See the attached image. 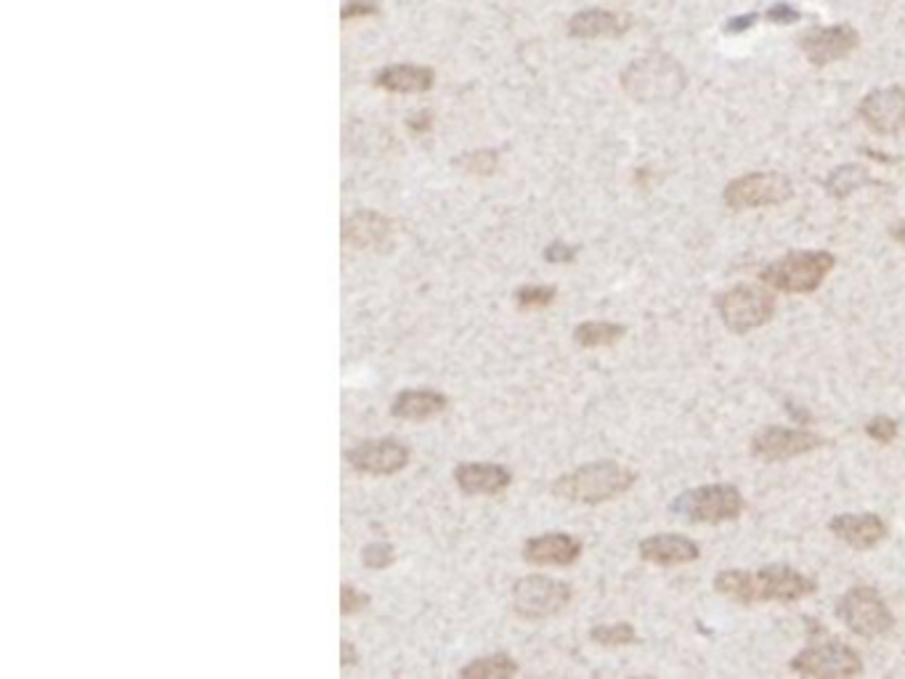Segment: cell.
<instances>
[{
	"label": "cell",
	"mask_w": 905,
	"mask_h": 679,
	"mask_svg": "<svg viewBox=\"0 0 905 679\" xmlns=\"http://www.w3.org/2000/svg\"><path fill=\"white\" fill-rule=\"evenodd\" d=\"M685 85H688L685 67L670 54L640 56L622 75V88L627 91V96L635 98L638 104H645V107L675 102L685 91Z\"/></svg>",
	"instance_id": "obj_1"
},
{
	"label": "cell",
	"mask_w": 905,
	"mask_h": 679,
	"mask_svg": "<svg viewBox=\"0 0 905 679\" xmlns=\"http://www.w3.org/2000/svg\"><path fill=\"white\" fill-rule=\"evenodd\" d=\"M635 480L638 476L630 467L603 459V463L581 465L560 476L553 484V494L577 505H603L630 491Z\"/></svg>",
	"instance_id": "obj_2"
},
{
	"label": "cell",
	"mask_w": 905,
	"mask_h": 679,
	"mask_svg": "<svg viewBox=\"0 0 905 679\" xmlns=\"http://www.w3.org/2000/svg\"><path fill=\"white\" fill-rule=\"evenodd\" d=\"M834 266L836 258L825 250H799V253H789L781 261L765 266L759 279L776 293L808 295L823 285Z\"/></svg>",
	"instance_id": "obj_3"
},
{
	"label": "cell",
	"mask_w": 905,
	"mask_h": 679,
	"mask_svg": "<svg viewBox=\"0 0 905 679\" xmlns=\"http://www.w3.org/2000/svg\"><path fill=\"white\" fill-rule=\"evenodd\" d=\"M670 510L688 523H725V520L741 516L744 497L730 484L698 486V489L680 494Z\"/></svg>",
	"instance_id": "obj_4"
},
{
	"label": "cell",
	"mask_w": 905,
	"mask_h": 679,
	"mask_svg": "<svg viewBox=\"0 0 905 679\" xmlns=\"http://www.w3.org/2000/svg\"><path fill=\"white\" fill-rule=\"evenodd\" d=\"M836 613L861 637H882L895 626V616L874 586H852L839 600Z\"/></svg>",
	"instance_id": "obj_5"
},
{
	"label": "cell",
	"mask_w": 905,
	"mask_h": 679,
	"mask_svg": "<svg viewBox=\"0 0 905 679\" xmlns=\"http://www.w3.org/2000/svg\"><path fill=\"white\" fill-rule=\"evenodd\" d=\"M571 586L550 576H524L513 584L511 605L520 618H550L571 603Z\"/></svg>",
	"instance_id": "obj_6"
},
{
	"label": "cell",
	"mask_w": 905,
	"mask_h": 679,
	"mask_svg": "<svg viewBox=\"0 0 905 679\" xmlns=\"http://www.w3.org/2000/svg\"><path fill=\"white\" fill-rule=\"evenodd\" d=\"M717 314L723 325L736 335L768 325L776 314V300L755 287H733L717 298Z\"/></svg>",
	"instance_id": "obj_7"
},
{
	"label": "cell",
	"mask_w": 905,
	"mask_h": 679,
	"mask_svg": "<svg viewBox=\"0 0 905 679\" xmlns=\"http://www.w3.org/2000/svg\"><path fill=\"white\" fill-rule=\"evenodd\" d=\"M791 181L783 173H749L725 187V204L736 213L783 204L791 197Z\"/></svg>",
	"instance_id": "obj_8"
},
{
	"label": "cell",
	"mask_w": 905,
	"mask_h": 679,
	"mask_svg": "<svg viewBox=\"0 0 905 679\" xmlns=\"http://www.w3.org/2000/svg\"><path fill=\"white\" fill-rule=\"evenodd\" d=\"M791 671L802 677H855L863 671V661L850 645L844 643H818L804 648L791 661Z\"/></svg>",
	"instance_id": "obj_9"
},
{
	"label": "cell",
	"mask_w": 905,
	"mask_h": 679,
	"mask_svg": "<svg viewBox=\"0 0 905 679\" xmlns=\"http://www.w3.org/2000/svg\"><path fill=\"white\" fill-rule=\"evenodd\" d=\"M409 446L396 438L361 441L346 452V463L367 476H393L409 465Z\"/></svg>",
	"instance_id": "obj_10"
},
{
	"label": "cell",
	"mask_w": 905,
	"mask_h": 679,
	"mask_svg": "<svg viewBox=\"0 0 905 679\" xmlns=\"http://www.w3.org/2000/svg\"><path fill=\"white\" fill-rule=\"evenodd\" d=\"M825 441L821 435L810 431H797V427H765L751 438V454L765 463H786V459L802 457V454L815 452Z\"/></svg>",
	"instance_id": "obj_11"
},
{
	"label": "cell",
	"mask_w": 905,
	"mask_h": 679,
	"mask_svg": "<svg viewBox=\"0 0 905 679\" xmlns=\"http://www.w3.org/2000/svg\"><path fill=\"white\" fill-rule=\"evenodd\" d=\"M818 584L810 576L799 573L791 565H768V569L755 573V600L757 603H797V600L812 595Z\"/></svg>",
	"instance_id": "obj_12"
},
{
	"label": "cell",
	"mask_w": 905,
	"mask_h": 679,
	"mask_svg": "<svg viewBox=\"0 0 905 679\" xmlns=\"http://www.w3.org/2000/svg\"><path fill=\"white\" fill-rule=\"evenodd\" d=\"M861 120L876 134H897L905 128V91L903 88H876L861 102L857 109Z\"/></svg>",
	"instance_id": "obj_13"
},
{
	"label": "cell",
	"mask_w": 905,
	"mask_h": 679,
	"mask_svg": "<svg viewBox=\"0 0 905 679\" xmlns=\"http://www.w3.org/2000/svg\"><path fill=\"white\" fill-rule=\"evenodd\" d=\"M857 43H861V35H857L855 28L836 24V28L810 30L799 45H802V54L810 59V64L825 67V64L850 56L857 49Z\"/></svg>",
	"instance_id": "obj_14"
},
{
	"label": "cell",
	"mask_w": 905,
	"mask_h": 679,
	"mask_svg": "<svg viewBox=\"0 0 905 679\" xmlns=\"http://www.w3.org/2000/svg\"><path fill=\"white\" fill-rule=\"evenodd\" d=\"M340 236L354 250H386L393 240V223L375 210H359L343 221Z\"/></svg>",
	"instance_id": "obj_15"
},
{
	"label": "cell",
	"mask_w": 905,
	"mask_h": 679,
	"mask_svg": "<svg viewBox=\"0 0 905 679\" xmlns=\"http://www.w3.org/2000/svg\"><path fill=\"white\" fill-rule=\"evenodd\" d=\"M831 531L852 550H871L887 537V526L884 520L874 516V512H850V516H839L831 520Z\"/></svg>",
	"instance_id": "obj_16"
},
{
	"label": "cell",
	"mask_w": 905,
	"mask_h": 679,
	"mask_svg": "<svg viewBox=\"0 0 905 679\" xmlns=\"http://www.w3.org/2000/svg\"><path fill=\"white\" fill-rule=\"evenodd\" d=\"M581 555V542L571 533H545L524 544V560L532 565H571Z\"/></svg>",
	"instance_id": "obj_17"
},
{
	"label": "cell",
	"mask_w": 905,
	"mask_h": 679,
	"mask_svg": "<svg viewBox=\"0 0 905 679\" xmlns=\"http://www.w3.org/2000/svg\"><path fill=\"white\" fill-rule=\"evenodd\" d=\"M702 550L688 537H677V533H662V537H651L640 542V558L649 560L653 565H685L691 560H698Z\"/></svg>",
	"instance_id": "obj_18"
},
{
	"label": "cell",
	"mask_w": 905,
	"mask_h": 679,
	"mask_svg": "<svg viewBox=\"0 0 905 679\" xmlns=\"http://www.w3.org/2000/svg\"><path fill=\"white\" fill-rule=\"evenodd\" d=\"M454 484L465 494H499L513 484V473L497 463H462L454 470Z\"/></svg>",
	"instance_id": "obj_19"
},
{
	"label": "cell",
	"mask_w": 905,
	"mask_h": 679,
	"mask_svg": "<svg viewBox=\"0 0 905 679\" xmlns=\"http://www.w3.org/2000/svg\"><path fill=\"white\" fill-rule=\"evenodd\" d=\"M446 409H449V399L444 393L404 391V393H399L393 399L391 414H393V417H399V420L422 422V420L439 417V414L446 412Z\"/></svg>",
	"instance_id": "obj_20"
},
{
	"label": "cell",
	"mask_w": 905,
	"mask_h": 679,
	"mask_svg": "<svg viewBox=\"0 0 905 679\" xmlns=\"http://www.w3.org/2000/svg\"><path fill=\"white\" fill-rule=\"evenodd\" d=\"M433 72L425 67H412V64H396L375 75V85L391 94H425L433 88Z\"/></svg>",
	"instance_id": "obj_21"
},
{
	"label": "cell",
	"mask_w": 905,
	"mask_h": 679,
	"mask_svg": "<svg viewBox=\"0 0 905 679\" xmlns=\"http://www.w3.org/2000/svg\"><path fill=\"white\" fill-rule=\"evenodd\" d=\"M630 22H624L622 17L613 14V11H581V14L571 17L568 22V32L573 38H581V41H592V38H619L624 35Z\"/></svg>",
	"instance_id": "obj_22"
},
{
	"label": "cell",
	"mask_w": 905,
	"mask_h": 679,
	"mask_svg": "<svg viewBox=\"0 0 905 679\" xmlns=\"http://www.w3.org/2000/svg\"><path fill=\"white\" fill-rule=\"evenodd\" d=\"M871 183L876 181L871 178V173L863 165H842V168L831 170V176L825 178V191H829L831 197H836V200H844V197L855 194V191L871 187Z\"/></svg>",
	"instance_id": "obj_23"
},
{
	"label": "cell",
	"mask_w": 905,
	"mask_h": 679,
	"mask_svg": "<svg viewBox=\"0 0 905 679\" xmlns=\"http://www.w3.org/2000/svg\"><path fill=\"white\" fill-rule=\"evenodd\" d=\"M515 675H518V664H515L507 653H494V656L475 658L473 664L462 666L460 669L462 679H505Z\"/></svg>",
	"instance_id": "obj_24"
},
{
	"label": "cell",
	"mask_w": 905,
	"mask_h": 679,
	"mask_svg": "<svg viewBox=\"0 0 905 679\" xmlns=\"http://www.w3.org/2000/svg\"><path fill=\"white\" fill-rule=\"evenodd\" d=\"M715 590L719 595L736 600V603L751 605L755 600V573L749 571H719L715 579Z\"/></svg>",
	"instance_id": "obj_25"
},
{
	"label": "cell",
	"mask_w": 905,
	"mask_h": 679,
	"mask_svg": "<svg viewBox=\"0 0 905 679\" xmlns=\"http://www.w3.org/2000/svg\"><path fill=\"white\" fill-rule=\"evenodd\" d=\"M627 335V327L613 325V321H585L573 329V340L579 342L581 348H600V346H613L617 340H622Z\"/></svg>",
	"instance_id": "obj_26"
},
{
	"label": "cell",
	"mask_w": 905,
	"mask_h": 679,
	"mask_svg": "<svg viewBox=\"0 0 905 679\" xmlns=\"http://www.w3.org/2000/svg\"><path fill=\"white\" fill-rule=\"evenodd\" d=\"M592 643L606 645V648H619V645H632L638 639L635 626L630 624H611V626H594L590 632Z\"/></svg>",
	"instance_id": "obj_27"
},
{
	"label": "cell",
	"mask_w": 905,
	"mask_h": 679,
	"mask_svg": "<svg viewBox=\"0 0 905 679\" xmlns=\"http://www.w3.org/2000/svg\"><path fill=\"white\" fill-rule=\"evenodd\" d=\"M497 162H499L497 151L475 149V151H471V155L460 157L457 168H462L465 173H473V176H488V173H494V170H497Z\"/></svg>",
	"instance_id": "obj_28"
},
{
	"label": "cell",
	"mask_w": 905,
	"mask_h": 679,
	"mask_svg": "<svg viewBox=\"0 0 905 679\" xmlns=\"http://www.w3.org/2000/svg\"><path fill=\"white\" fill-rule=\"evenodd\" d=\"M555 287H520L515 293V303L524 311H537V308H547L555 300Z\"/></svg>",
	"instance_id": "obj_29"
},
{
	"label": "cell",
	"mask_w": 905,
	"mask_h": 679,
	"mask_svg": "<svg viewBox=\"0 0 905 679\" xmlns=\"http://www.w3.org/2000/svg\"><path fill=\"white\" fill-rule=\"evenodd\" d=\"M393 560H396V552L388 542H372L365 547V552H361V563L372 571L388 569V565H393Z\"/></svg>",
	"instance_id": "obj_30"
},
{
	"label": "cell",
	"mask_w": 905,
	"mask_h": 679,
	"mask_svg": "<svg viewBox=\"0 0 905 679\" xmlns=\"http://www.w3.org/2000/svg\"><path fill=\"white\" fill-rule=\"evenodd\" d=\"M369 605L367 592L356 590L354 584H343L340 586V613L343 616H356Z\"/></svg>",
	"instance_id": "obj_31"
},
{
	"label": "cell",
	"mask_w": 905,
	"mask_h": 679,
	"mask_svg": "<svg viewBox=\"0 0 905 679\" xmlns=\"http://www.w3.org/2000/svg\"><path fill=\"white\" fill-rule=\"evenodd\" d=\"M897 431H901V427H897V422L892 417H874L865 425V433L874 441H878V444H892V441L897 438Z\"/></svg>",
	"instance_id": "obj_32"
},
{
	"label": "cell",
	"mask_w": 905,
	"mask_h": 679,
	"mask_svg": "<svg viewBox=\"0 0 905 679\" xmlns=\"http://www.w3.org/2000/svg\"><path fill=\"white\" fill-rule=\"evenodd\" d=\"M573 258H577V247H568L564 242H555L545 250V261L550 263H571Z\"/></svg>",
	"instance_id": "obj_33"
},
{
	"label": "cell",
	"mask_w": 905,
	"mask_h": 679,
	"mask_svg": "<svg viewBox=\"0 0 905 679\" xmlns=\"http://www.w3.org/2000/svg\"><path fill=\"white\" fill-rule=\"evenodd\" d=\"M378 11V6L372 3V0H351V3L343 9V19H354V17H367V14H375Z\"/></svg>",
	"instance_id": "obj_34"
},
{
	"label": "cell",
	"mask_w": 905,
	"mask_h": 679,
	"mask_svg": "<svg viewBox=\"0 0 905 679\" xmlns=\"http://www.w3.org/2000/svg\"><path fill=\"white\" fill-rule=\"evenodd\" d=\"M768 19H770V22H776V24H791V22H797V19H799V11H794L791 6H786V3H778L768 11Z\"/></svg>",
	"instance_id": "obj_35"
},
{
	"label": "cell",
	"mask_w": 905,
	"mask_h": 679,
	"mask_svg": "<svg viewBox=\"0 0 905 679\" xmlns=\"http://www.w3.org/2000/svg\"><path fill=\"white\" fill-rule=\"evenodd\" d=\"M755 22H757V14L736 17V19H730V24L725 28V32H744V30H749Z\"/></svg>",
	"instance_id": "obj_36"
},
{
	"label": "cell",
	"mask_w": 905,
	"mask_h": 679,
	"mask_svg": "<svg viewBox=\"0 0 905 679\" xmlns=\"http://www.w3.org/2000/svg\"><path fill=\"white\" fill-rule=\"evenodd\" d=\"M356 658H359V653H356V648L351 643H348V639H343V643H340V661H343V666H354Z\"/></svg>",
	"instance_id": "obj_37"
},
{
	"label": "cell",
	"mask_w": 905,
	"mask_h": 679,
	"mask_svg": "<svg viewBox=\"0 0 905 679\" xmlns=\"http://www.w3.org/2000/svg\"><path fill=\"white\" fill-rule=\"evenodd\" d=\"M892 240L903 242V245H905V223H901V226H895V229H892Z\"/></svg>",
	"instance_id": "obj_38"
}]
</instances>
